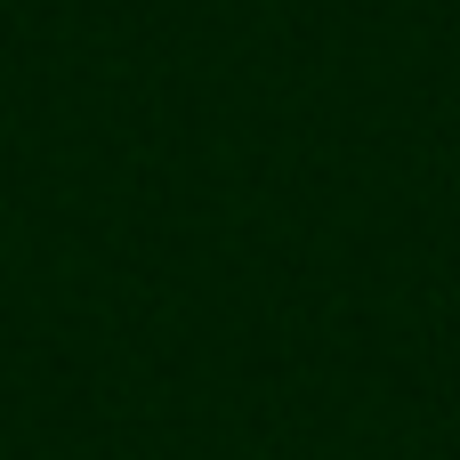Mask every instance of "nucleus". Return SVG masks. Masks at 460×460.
Returning <instances> with one entry per match:
<instances>
[]
</instances>
